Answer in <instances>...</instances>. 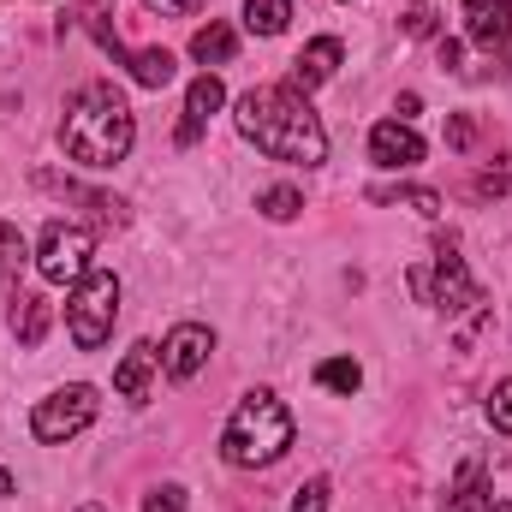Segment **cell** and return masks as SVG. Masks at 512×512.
Returning <instances> with one entry per match:
<instances>
[{
    "label": "cell",
    "instance_id": "cell-1",
    "mask_svg": "<svg viewBox=\"0 0 512 512\" xmlns=\"http://www.w3.org/2000/svg\"><path fill=\"white\" fill-rule=\"evenodd\" d=\"M239 131L268 161H292V167H322L328 161V131L292 84H262L251 96H239Z\"/></svg>",
    "mask_w": 512,
    "mask_h": 512
},
{
    "label": "cell",
    "instance_id": "cell-2",
    "mask_svg": "<svg viewBox=\"0 0 512 512\" xmlns=\"http://www.w3.org/2000/svg\"><path fill=\"white\" fill-rule=\"evenodd\" d=\"M131 143H137V120L120 102L114 84H84L66 108V126H60V149L84 167H114L126 161Z\"/></svg>",
    "mask_w": 512,
    "mask_h": 512
},
{
    "label": "cell",
    "instance_id": "cell-3",
    "mask_svg": "<svg viewBox=\"0 0 512 512\" xmlns=\"http://www.w3.org/2000/svg\"><path fill=\"white\" fill-rule=\"evenodd\" d=\"M286 447H292V411H286L268 387L245 393V399L233 405L227 429H221V459L239 465V471H256V465H274Z\"/></svg>",
    "mask_w": 512,
    "mask_h": 512
},
{
    "label": "cell",
    "instance_id": "cell-4",
    "mask_svg": "<svg viewBox=\"0 0 512 512\" xmlns=\"http://www.w3.org/2000/svg\"><path fill=\"white\" fill-rule=\"evenodd\" d=\"M114 316H120V280L114 268H90L72 298H66V328H72V346L78 352H96L108 334H114Z\"/></svg>",
    "mask_w": 512,
    "mask_h": 512
},
{
    "label": "cell",
    "instance_id": "cell-5",
    "mask_svg": "<svg viewBox=\"0 0 512 512\" xmlns=\"http://www.w3.org/2000/svg\"><path fill=\"white\" fill-rule=\"evenodd\" d=\"M411 292H417V304H435V310H465V304H483V292H477V280L465 274V256L453 239H441L435 245V262L429 268H411Z\"/></svg>",
    "mask_w": 512,
    "mask_h": 512
},
{
    "label": "cell",
    "instance_id": "cell-6",
    "mask_svg": "<svg viewBox=\"0 0 512 512\" xmlns=\"http://www.w3.org/2000/svg\"><path fill=\"white\" fill-rule=\"evenodd\" d=\"M96 387H84V382H72V387H54L48 399H36V411H30V435L36 441H72V435H84L90 423H96Z\"/></svg>",
    "mask_w": 512,
    "mask_h": 512
},
{
    "label": "cell",
    "instance_id": "cell-7",
    "mask_svg": "<svg viewBox=\"0 0 512 512\" xmlns=\"http://www.w3.org/2000/svg\"><path fill=\"white\" fill-rule=\"evenodd\" d=\"M90 251H96V239L84 233V227H72V221H48L42 227V245H36V274L48 280V286H78L84 274H90Z\"/></svg>",
    "mask_w": 512,
    "mask_h": 512
},
{
    "label": "cell",
    "instance_id": "cell-8",
    "mask_svg": "<svg viewBox=\"0 0 512 512\" xmlns=\"http://www.w3.org/2000/svg\"><path fill=\"white\" fill-rule=\"evenodd\" d=\"M465 30L489 60L512 54V0H465Z\"/></svg>",
    "mask_w": 512,
    "mask_h": 512
},
{
    "label": "cell",
    "instance_id": "cell-9",
    "mask_svg": "<svg viewBox=\"0 0 512 512\" xmlns=\"http://www.w3.org/2000/svg\"><path fill=\"white\" fill-rule=\"evenodd\" d=\"M209 352H215V334H209L203 322H179V328L167 334V346H161V370H167L173 382H191V376L209 364Z\"/></svg>",
    "mask_w": 512,
    "mask_h": 512
},
{
    "label": "cell",
    "instance_id": "cell-10",
    "mask_svg": "<svg viewBox=\"0 0 512 512\" xmlns=\"http://www.w3.org/2000/svg\"><path fill=\"white\" fill-rule=\"evenodd\" d=\"M221 102H227V90H221V78H215V72L191 78V90H185V126H179V143H197V137H203V126H209V114H221Z\"/></svg>",
    "mask_w": 512,
    "mask_h": 512
},
{
    "label": "cell",
    "instance_id": "cell-11",
    "mask_svg": "<svg viewBox=\"0 0 512 512\" xmlns=\"http://www.w3.org/2000/svg\"><path fill=\"white\" fill-rule=\"evenodd\" d=\"M334 72H340V42H334V36H316V42L292 60V90H298V96H310V90H316V84H328Z\"/></svg>",
    "mask_w": 512,
    "mask_h": 512
},
{
    "label": "cell",
    "instance_id": "cell-12",
    "mask_svg": "<svg viewBox=\"0 0 512 512\" xmlns=\"http://www.w3.org/2000/svg\"><path fill=\"white\" fill-rule=\"evenodd\" d=\"M370 155L382 167H417L423 161V137L411 126H399V120H382V126L370 131Z\"/></svg>",
    "mask_w": 512,
    "mask_h": 512
},
{
    "label": "cell",
    "instance_id": "cell-13",
    "mask_svg": "<svg viewBox=\"0 0 512 512\" xmlns=\"http://www.w3.org/2000/svg\"><path fill=\"white\" fill-rule=\"evenodd\" d=\"M155 364H161V352H155L149 340H137L126 358H120V370H114V393L131 399V405H143V399H149V376H155Z\"/></svg>",
    "mask_w": 512,
    "mask_h": 512
},
{
    "label": "cell",
    "instance_id": "cell-14",
    "mask_svg": "<svg viewBox=\"0 0 512 512\" xmlns=\"http://www.w3.org/2000/svg\"><path fill=\"white\" fill-rule=\"evenodd\" d=\"M489 501H495L489 495V465L483 459H465L459 477H453V489H447V501H441V512H483Z\"/></svg>",
    "mask_w": 512,
    "mask_h": 512
},
{
    "label": "cell",
    "instance_id": "cell-15",
    "mask_svg": "<svg viewBox=\"0 0 512 512\" xmlns=\"http://www.w3.org/2000/svg\"><path fill=\"white\" fill-rule=\"evenodd\" d=\"M42 185L48 191H60V197H72V203H84L102 227H126V203L120 197H102V191H84V185H66V179H54V173H42Z\"/></svg>",
    "mask_w": 512,
    "mask_h": 512
},
{
    "label": "cell",
    "instance_id": "cell-16",
    "mask_svg": "<svg viewBox=\"0 0 512 512\" xmlns=\"http://www.w3.org/2000/svg\"><path fill=\"white\" fill-rule=\"evenodd\" d=\"M48 322H54V304L36 298V292H18V304H12V334H18V346H42Z\"/></svg>",
    "mask_w": 512,
    "mask_h": 512
},
{
    "label": "cell",
    "instance_id": "cell-17",
    "mask_svg": "<svg viewBox=\"0 0 512 512\" xmlns=\"http://www.w3.org/2000/svg\"><path fill=\"white\" fill-rule=\"evenodd\" d=\"M191 54L203 60V66H227L233 54H239V36H233V24H221V18H209L197 36H191Z\"/></svg>",
    "mask_w": 512,
    "mask_h": 512
},
{
    "label": "cell",
    "instance_id": "cell-18",
    "mask_svg": "<svg viewBox=\"0 0 512 512\" xmlns=\"http://www.w3.org/2000/svg\"><path fill=\"white\" fill-rule=\"evenodd\" d=\"M370 203H399V209H417L423 221H435V215H441V197H435V191H423V185H382V191H370Z\"/></svg>",
    "mask_w": 512,
    "mask_h": 512
},
{
    "label": "cell",
    "instance_id": "cell-19",
    "mask_svg": "<svg viewBox=\"0 0 512 512\" xmlns=\"http://www.w3.org/2000/svg\"><path fill=\"white\" fill-rule=\"evenodd\" d=\"M245 24L256 36H280L292 24V0H245Z\"/></svg>",
    "mask_w": 512,
    "mask_h": 512
},
{
    "label": "cell",
    "instance_id": "cell-20",
    "mask_svg": "<svg viewBox=\"0 0 512 512\" xmlns=\"http://www.w3.org/2000/svg\"><path fill=\"white\" fill-rule=\"evenodd\" d=\"M316 382L328 387V393H358V387H364V370H358L352 358H322V364H316Z\"/></svg>",
    "mask_w": 512,
    "mask_h": 512
},
{
    "label": "cell",
    "instance_id": "cell-21",
    "mask_svg": "<svg viewBox=\"0 0 512 512\" xmlns=\"http://www.w3.org/2000/svg\"><path fill=\"white\" fill-rule=\"evenodd\" d=\"M24 233L12 227V221H0V286H12L18 274H24Z\"/></svg>",
    "mask_w": 512,
    "mask_h": 512
},
{
    "label": "cell",
    "instance_id": "cell-22",
    "mask_svg": "<svg viewBox=\"0 0 512 512\" xmlns=\"http://www.w3.org/2000/svg\"><path fill=\"white\" fill-rule=\"evenodd\" d=\"M256 209H262L268 221H298V209H304V197H298L292 185H268V191L256 197Z\"/></svg>",
    "mask_w": 512,
    "mask_h": 512
},
{
    "label": "cell",
    "instance_id": "cell-23",
    "mask_svg": "<svg viewBox=\"0 0 512 512\" xmlns=\"http://www.w3.org/2000/svg\"><path fill=\"white\" fill-rule=\"evenodd\" d=\"M507 191H512V155H501V167L477 173V197H507Z\"/></svg>",
    "mask_w": 512,
    "mask_h": 512
},
{
    "label": "cell",
    "instance_id": "cell-24",
    "mask_svg": "<svg viewBox=\"0 0 512 512\" xmlns=\"http://www.w3.org/2000/svg\"><path fill=\"white\" fill-rule=\"evenodd\" d=\"M489 423H495L501 435H512V376L489 387Z\"/></svg>",
    "mask_w": 512,
    "mask_h": 512
},
{
    "label": "cell",
    "instance_id": "cell-25",
    "mask_svg": "<svg viewBox=\"0 0 512 512\" xmlns=\"http://www.w3.org/2000/svg\"><path fill=\"white\" fill-rule=\"evenodd\" d=\"M328 495H334V489H328V477H310V483L292 495V512H328Z\"/></svg>",
    "mask_w": 512,
    "mask_h": 512
},
{
    "label": "cell",
    "instance_id": "cell-26",
    "mask_svg": "<svg viewBox=\"0 0 512 512\" xmlns=\"http://www.w3.org/2000/svg\"><path fill=\"white\" fill-rule=\"evenodd\" d=\"M143 512H185V489H179V483H161V489L143 501Z\"/></svg>",
    "mask_w": 512,
    "mask_h": 512
},
{
    "label": "cell",
    "instance_id": "cell-27",
    "mask_svg": "<svg viewBox=\"0 0 512 512\" xmlns=\"http://www.w3.org/2000/svg\"><path fill=\"white\" fill-rule=\"evenodd\" d=\"M471 137H477V126H471L465 114H453V120H447V143H453V149H471Z\"/></svg>",
    "mask_w": 512,
    "mask_h": 512
},
{
    "label": "cell",
    "instance_id": "cell-28",
    "mask_svg": "<svg viewBox=\"0 0 512 512\" xmlns=\"http://www.w3.org/2000/svg\"><path fill=\"white\" fill-rule=\"evenodd\" d=\"M149 12H161V18H185V12H197L203 0H143Z\"/></svg>",
    "mask_w": 512,
    "mask_h": 512
},
{
    "label": "cell",
    "instance_id": "cell-29",
    "mask_svg": "<svg viewBox=\"0 0 512 512\" xmlns=\"http://www.w3.org/2000/svg\"><path fill=\"white\" fill-rule=\"evenodd\" d=\"M405 36H435V12H423V6H417V12L405 18Z\"/></svg>",
    "mask_w": 512,
    "mask_h": 512
},
{
    "label": "cell",
    "instance_id": "cell-30",
    "mask_svg": "<svg viewBox=\"0 0 512 512\" xmlns=\"http://www.w3.org/2000/svg\"><path fill=\"white\" fill-rule=\"evenodd\" d=\"M435 60H441V72H459V42L441 36V42H435Z\"/></svg>",
    "mask_w": 512,
    "mask_h": 512
},
{
    "label": "cell",
    "instance_id": "cell-31",
    "mask_svg": "<svg viewBox=\"0 0 512 512\" xmlns=\"http://www.w3.org/2000/svg\"><path fill=\"white\" fill-rule=\"evenodd\" d=\"M6 495H12V471H0V501H6Z\"/></svg>",
    "mask_w": 512,
    "mask_h": 512
},
{
    "label": "cell",
    "instance_id": "cell-32",
    "mask_svg": "<svg viewBox=\"0 0 512 512\" xmlns=\"http://www.w3.org/2000/svg\"><path fill=\"white\" fill-rule=\"evenodd\" d=\"M483 512H512V501H489V507H483Z\"/></svg>",
    "mask_w": 512,
    "mask_h": 512
},
{
    "label": "cell",
    "instance_id": "cell-33",
    "mask_svg": "<svg viewBox=\"0 0 512 512\" xmlns=\"http://www.w3.org/2000/svg\"><path fill=\"white\" fill-rule=\"evenodd\" d=\"M78 512H108V507H96V501H90V507H78Z\"/></svg>",
    "mask_w": 512,
    "mask_h": 512
}]
</instances>
